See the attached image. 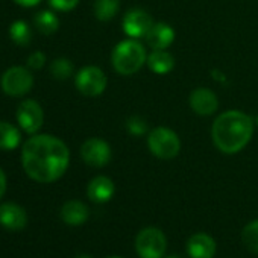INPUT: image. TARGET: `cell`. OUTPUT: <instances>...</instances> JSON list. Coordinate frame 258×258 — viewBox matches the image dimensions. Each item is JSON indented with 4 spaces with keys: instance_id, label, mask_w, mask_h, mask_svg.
Listing matches in <instances>:
<instances>
[{
    "instance_id": "cell-1",
    "label": "cell",
    "mask_w": 258,
    "mask_h": 258,
    "mask_svg": "<svg viewBox=\"0 0 258 258\" xmlns=\"http://www.w3.org/2000/svg\"><path fill=\"white\" fill-rule=\"evenodd\" d=\"M70 163V152L64 142L53 136H32L22 149V164L29 178L37 182L59 179Z\"/></svg>"
},
{
    "instance_id": "cell-2",
    "label": "cell",
    "mask_w": 258,
    "mask_h": 258,
    "mask_svg": "<svg viewBox=\"0 0 258 258\" xmlns=\"http://www.w3.org/2000/svg\"><path fill=\"white\" fill-rule=\"evenodd\" d=\"M253 120L241 111L222 112L213 123L211 136L216 148L225 154L240 152L252 139Z\"/></svg>"
},
{
    "instance_id": "cell-3",
    "label": "cell",
    "mask_w": 258,
    "mask_h": 258,
    "mask_svg": "<svg viewBox=\"0 0 258 258\" xmlns=\"http://www.w3.org/2000/svg\"><path fill=\"white\" fill-rule=\"evenodd\" d=\"M111 61L117 73L129 76L143 67V64L148 61V55L139 41L124 40L114 47Z\"/></svg>"
},
{
    "instance_id": "cell-4",
    "label": "cell",
    "mask_w": 258,
    "mask_h": 258,
    "mask_svg": "<svg viewBox=\"0 0 258 258\" xmlns=\"http://www.w3.org/2000/svg\"><path fill=\"white\" fill-rule=\"evenodd\" d=\"M151 152L161 160H172L179 154L181 142L176 133L169 127H155L148 137Z\"/></svg>"
},
{
    "instance_id": "cell-5",
    "label": "cell",
    "mask_w": 258,
    "mask_h": 258,
    "mask_svg": "<svg viewBox=\"0 0 258 258\" xmlns=\"http://www.w3.org/2000/svg\"><path fill=\"white\" fill-rule=\"evenodd\" d=\"M166 247V235L158 228H145L136 238V249L142 258H161Z\"/></svg>"
},
{
    "instance_id": "cell-6",
    "label": "cell",
    "mask_w": 258,
    "mask_h": 258,
    "mask_svg": "<svg viewBox=\"0 0 258 258\" xmlns=\"http://www.w3.org/2000/svg\"><path fill=\"white\" fill-rule=\"evenodd\" d=\"M34 85V76L25 67H11L2 76V90L11 97L26 94Z\"/></svg>"
},
{
    "instance_id": "cell-7",
    "label": "cell",
    "mask_w": 258,
    "mask_h": 258,
    "mask_svg": "<svg viewBox=\"0 0 258 258\" xmlns=\"http://www.w3.org/2000/svg\"><path fill=\"white\" fill-rule=\"evenodd\" d=\"M76 88L88 97H94L103 93L106 88V76L105 73L94 66L84 67L78 75H76Z\"/></svg>"
},
{
    "instance_id": "cell-8",
    "label": "cell",
    "mask_w": 258,
    "mask_h": 258,
    "mask_svg": "<svg viewBox=\"0 0 258 258\" xmlns=\"http://www.w3.org/2000/svg\"><path fill=\"white\" fill-rule=\"evenodd\" d=\"M17 121L26 134H37L44 121V112L37 100H23L17 108Z\"/></svg>"
},
{
    "instance_id": "cell-9",
    "label": "cell",
    "mask_w": 258,
    "mask_h": 258,
    "mask_svg": "<svg viewBox=\"0 0 258 258\" xmlns=\"http://www.w3.org/2000/svg\"><path fill=\"white\" fill-rule=\"evenodd\" d=\"M81 157L91 167H103L111 160V148L100 139H90L82 145Z\"/></svg>"
},
{
    "instance_id": "cell-10",
    "label": "cell",
    "mask_w": 258,
    "mask_h": 258,
    "mask_svg": "<svg viewBox=\"0 0 258 258\" xmlns=\"http://www.w3.org/2000/svg\"><path fill=\"white\" fill-rule=\"evenodd\" d=\"M152 25V17L143 10H131L123 19V31L131 38H145Z\"/></svg>"
},
{
    "instance_id": "cell-11",
    "label": "cell",
    "mask_w": 258,
    "mask_h": 258,
    "mask_svg": "<svg viewBox=\"0 0 258 258\" xmlns=\"http://www.w3.org/2000/svg\"><path fill=\"white\" fill-rule=\"evenodd\" d=\"M28 223V214L25 208L17 204L8 202L0 205V225L10 231H20Z\"/></svg>"
},
{
    "instance_id": "cell-12",
    "label": "cell",
    "mask_w": 258,
    "mask_h": 258,
    "mask_svg": "<svg viewBox=\"0 0 258 258\" xmlns=\"http://www.w3.org/2000/svg\"><path fill=\"white\" fill-rule=\"evenodd\" d=\"M190 106L199 115H211L219 108L217 96L208 88H196L190 94Z\"/></svg>"
},
{
    "instance_id": "cell-13",
    "label": "cell",
    "mask_w": 258,
    "mask_h": 258,
    "mask_svg": "<svg viewBox=\"0 0 258 258\" xmlns=\"http://www.w3.org/2000/svg\"><path fill=\"white\" fill-rule=\"evenodd\" d=\"M145 40L154 50H166L175 40V31L167 23H154Z\"/></svg>"
},
{
    "instance_id": "cell-14",
    "label": "cell",
    "mask_w": 258,
    "mask_h": 258,
    "mask_svg": "<svg viewBox=\"0 0 258 258\" xmlns=\"http://www.w3.org/2000/svg\"><path fill=\"white\" fill-rule=\"evenodd\" d=\"M187 252L191 258H213L216 241L208 234H195L187 241Z\"/></svg>"
},
{
    "instance_id": "cell-15",
    "label": "cell",
    "mask_w": 258,
    "mask_h": 258,
    "mask_svg": "<svg viewBox=\"0 0 258 258\" xmlns=\"http://www.w3.org/2000/svg\"><path fill=\"white\" fill-rule=\"evenodd\" d=\"M87 195L90 201L96 204L108 202L114 195V182L106 176H96L87 188Z\"/></svg>"
},
{
    "instance_id": "cell-16",
    "label": "cell",
    "mask_w": 258,
    "mask_h": 258,
    "mask_svg": "<svg viewBox=\"0 0 258 258\" xmlns=\"http://www.w3.org/2000/svg\"><path fill=\"white\" fill-rule=\"evenodd\" d=\"M61 217L67 225L78 226L88 219V208L81 201H69L61 208Z\"/></svg>"
},
{
    "instance_id": "cell-17",
    "label": "cell",
    "mask_w": 258,
    "mask_h": 258,
    "mask_svg": "<svg viewBox=\"0 0 258 258\" xmlns=\"http://www.w3.org/2000/svg\"><path fill=\"white\" fill-rule=\"evenodd\" d=\"M148 66H149V69L154 73L166 75V73H169L173 69L175 59L166 50H152V53L148 56Z\"/></svg>"
},
{
    "instance_id": "cell-18",
    "label": "cell",
    "mask_w": 258,
    "mask_h": 258,
    "mask_svg": "<svg viewBox=\"0 0 258 258\" xmlns=\"http://www.w3.org/2000/svg\"><path fill=\"white\" fill-rule=\"evenodd\" d=\"M20 145V131L8 121H0V149L14 151Z\"/></svg>"
},
{
    "instance_id": "cell-19",
    "label": "cell",
    "mask_w": 258,
    "mask_h": 258,
    "mask_svg": "<svg viewBox=\"0 0 258 258\" xmlns=\"http://www.w3.org/2000/svg\"><path fill=\"white\" fill-rule=\"evenodd\" d=\"M34 25H35V28L41 34L50 35V34H53V32L58 31L59 20H58V17L52 11H41V13H38L34 17Z\"/></svg>"
},
{
    "instance_id": "cell-20",
    "label": "cell",
    "mask_w": 258,
    "mask_h": 258,
    "mask_svg": "<svg viewBox=\"0 0 258 258\" xmlns=\"http://www.w3.org/2000/svg\"><path fill=\"white\" fill-rule=\"evenodd\" d=\"M120 10V0H94V16L100 22L111 20Z\"/></svg>"
},
{
    "instance_id": "cell-21",
    "label": "cell",
    "mask_w": 258,
    "mask_h": 258,
    "mask_svg": "<svg viewBox=\"0 0 258 258\" xmlns=\"http://www.w3.org/2000/svg\"><path fill=\"white\" fill-rule=\"evenodd\" d=\"M10 35H11V40L19 46H28L31 43V40H32L31 26L23 20H17V22H14L11 25Z\"/></svg>"
},
{
    "instance_id": "cell-22",
    "label": "cell",
    "mask_w": 258,
    "mask_h": 258,
    "mask_svg": "<svg viewBox=\"0 0 258 258\" xmlns=\"http://www.w3.org/2000/svg\"><path fill=\"white\" fill-rule=\"evenodd\" d=\"M241 238H243L244 246L250 252L258 253V220H253L244 226L241 232Z\"/></svg>"
},
{
    "instance_id": "cell-23",
    "label": "cell",
    "mask_w": 258,
    "mask_h": 258,
    "mask_svg": "<svg viewBox=\"0 0 258 258\" xmlns=\"http://www.w3.org/2000/svg\"><path fill=\"white\" fill-rule=\"evenodd\" d=\"M50 73L56 79H67L73 75V64L66 58H58L50 66Z\"/></svg>"
},
{
    "instance_id": "cell-24",
    "label": "cell",
    "mask_w": 258,
    "mask_h": 258,
    "mask_svg": "<svg viewBox=\"0 0 258 258\" xmlns=\"http://www.w3.org/2000/svg\"><path fill=\"white\" fill-rule=\"evenodd\" d=\"M126 129L129 131V134H133L136 137H140V136H145L146 131H148V124L146 121L139 117V115H133L126 121Z\"/></svg>"
},
{
    "instance_id": "cell-25",
    "label": "cell",
    "mask_w": 258,
    "mask_h": 258,
    "mask_svg": "<svg viewBox=\"0 0 258 258\" xmlns=\"http://www.w3.org/2000/svg\"><path fill=\"white\" fill-rule=\"evenodd\" d=\"M49 4L56 11H72L79 4V0H49Z\"/></svg>"
},
{
    "instance_id": "cell-26",
    "label": "cell",
    "mask_w": 258,
    "mask_h": 258,
    "mask_svg": "<svg viewBox=\"0 0 258 258\" xmlns=\"http://www.w3.org/2000/svg\"><path fill=\"white\" fill-rule=\"evenodd\" d=\"M44 62H46V55H44L43 52H34V53L29 55V58H28V66H29L31 69H35V70L41 69V67L44 66Z\"/></svg>"
},
{
    "instance_id": "cell-27",
    "label": "cell",
    "mask_w": 258,
    "mask_h": 258,
    "mask_svg": "<svg viewBox=\"0 0 258 258\" xmlns=\"http://www.w3.org/2000/svg\"><path fill=\"white\" fill-rule=\"evenodd\" d=\"M5 191H7V175L0 169V198L5 195Z\"/></svg>"
},
{
    "instance_id": "cell-28",
    "label": "cell",
    "mask_w": 258,
    "mask_h": 258,
    "mask_svg": "<svg viewBox=\"0 0 258 258\" xmlns=\"http://www.w3.org/2000/svg\"><path fill=\"white\" fill-rule=\"evenodd\" d=\"M17 5H22V7H26V8H31V7H35L38 5L41 0H14Z\"/></svg>"
},
{
    "instance_id": "cell-29",
    "label": "cell",
    "mask_w": 258,
    "mask_h": 258,
    "mask_svg": "<svg viewBox=\"0 0 258 258\" xmlns=\"http://www.w3.org/2000/svg\"><path fill=\"white\" fill-rule=\"evenodd\" d=\"M75 258H91V256H88V255H84V253H82V255H76Z\"/></svg>"
},
{
    "instance_id": "cell-30",
    "label": "cell",
    "mask_w": 258,
    "mask_h": 258,
    "mask_svg": "<svg viewBox=\"0 0 258 258\" xmlns=\"http://www.w3.org/2000/svg\"><path fill=\"white\" fill-rule=\"evenodd\" d=\"M109 258H120V256H109Z\"/></svg>"
},
{
    "instance_id": "cell-31",
    "label": "cell",
    "mask_w": 258,
    "mask_h": 258,
    "mask_svg": "<svg viewBox=\"0 0 258 258\" xmlns=\"http://www.w3.org/2000/svg\"><path fill=\"white\" fill-rule=\"evenodd\" d=\"M256 123H258V118H256Z\"/></svg>"
}]
</instances>
